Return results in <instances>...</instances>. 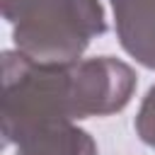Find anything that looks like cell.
I'll return each instance as SVG.
<instances>
[{"label": "cell", "mask_w": 155, "mask_h": 155, "mask_svg": "<svg viewBox=\"0 0 155 155\" xmlns=\"http://www.w3.org/2000/svg\"><path fill=\"white\" fill-rule=\"evenodd\" d=\"M70 63L34 61L17 48L2 53L5 143L53 121H75Z\"/></svg>", "instance_id": "7a4b0ae2"}, {"label": "cell", "mask_w": 155, "mask_h": 155, "mask_svg": "<svg viewBox=\"0 0 155 155\" xmlns=\"http://www.w3.org/2000/svg\"><path fill=\"white\" fill-rule=\"evenodd\" d=\"M75 119L107 116L121 111L136 87V73L124 61L97 56L70 63Z\"/></svg>", "instance_id": "3957f363"}, {"label": "cell", "mask_w": 155, "mask_h": 155, "mask_svg": "<svg viewBox=\"0 0 155 155\" xmlns=\"http://www.w3.org/2000/svg\"><path fill=\"white\" fill-rule=\"evenodd\" d=\"M116 34L128 56L155 68V0H109Z\"/></svg>", "instance_id": "277c9868"}, {"label": "cell", "mask_w": 155, "mask_h": 155, "mask_svg": "<svg viewBox=\"0 0 155 155\" xmlns=\"http://www.w3.org/2000/svg\"><path fill=\"white\" fill-rule=\"evenodd\" d=\"M19 53L44 63H70L104 34L99 0H2Z\"/></svg>", "instance_id": "6da1fadb"}, {"label": "cell", "mask_w": 155, "mask_h": 155, "mask_svg": "<svg viewBox=\"0 0 155 155\" xmlns=\"http://www.w3.org/2000/svg\"><path fill=\"white\" fill-rule=\"evenodd\" d=\"M136 131L140 136L143 143H148L150 148H155V85L148 90L138 116H136Z\"/></svg>", "instance_id": "8992f818"}, {"label": "cell", "mask_w": 155, "mask_h": 155, "mask_svg": "<svg viewBox=\"0 0 155 155\" xmlns=\"http://www.w3.org/2000/svg\"><path fill=\"white\" fill-rule=\"evenodd\" d=\"M12 145L15 155H97L92 136L73 121H53L27 131Z\"/></svg>", "instance_id": "5b68a950"}]
</instances>
